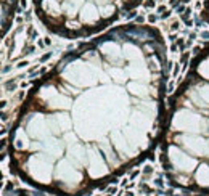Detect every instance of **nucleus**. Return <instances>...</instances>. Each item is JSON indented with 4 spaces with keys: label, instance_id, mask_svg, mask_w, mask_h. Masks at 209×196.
I'll return each instance as SVG.
<instances>
[{
    "label": "nucleus",
    "instance_id": "7ed1b4c3",
    "mask_svg": "<svg viewBox=\"0 0 209 196\" xmlns=\"http://www.w3.org/2000/svg\"><path fill=\"white\" fill-rule=\"evenodd\" d=\"M40 20L61 35H84L137 7L142 0H32Z\"/></svg>",
    "mask_w": 209,
    "mask_h": 196
},
{
    "label": "nucleus",
    "instance_id": "f257e3e1",
    "mask_svg": "<svg viewBox=\"0 0 209 196\" xmlns=\"http://www.w3.org/2000/svg\"><path fill=\"white\" fill-rule=\"evenodd\" d=\"M164 72L163 42L148 26L116 27L66 56L21 116L18 162L126 161L155 137Z\"/></svg>",
    "mask_w": 209,
    "mask_h": 196
},
{
    "label": "nucleus",
    "instance_id": "f03ea898",
    "mask_svg": "<svg viewBox=\"0 0 209 196\" xmlns=\"http://www.w3.org/2000/svg\"><path fill=\"white\" fill-rule=\"evenodd\" d=\"M170 138L164 153L167 170L193 164L190 170H209V52L193 64L187 87L174 103Z\"/></svg>",
    "mask_w": 209,
    "mask_h": 196
},
{
    "label": "nucleus",
    "instance_id": "39448f33",
    "mask_svg": "<svg viewBox=\"0 0 209 196\" xmlns=\"http://www.w3.org/2000/svg\"><path fill=\"white\" fill-rule=\"evenodd\" d=\"M204 16L209 21V0H204Z\"/></svg>",
    "mask_w": 209,
    "mask_h": 196
},
{
    "label": "nucleus",
    "instance_id": "20e7f679",
    "mask_svg": "<svg viewBox=\"0 0 209 196\" xmlns=\"http://www.w3.org/2000/svg\"><path fill=\"white\" fill-rule=\"evenodd\" d=\"M16 3V0H2V11H3V24L7 23V15H10L13 11V7Z\"/></svg>",
    "mask_w": 209,
    "mask_h": 196
}]
</instances>
